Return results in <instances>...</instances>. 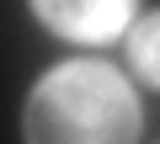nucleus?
I'll use <instances>...</instances> for the list:
<instances>
[{"label":"nucleus","mask_w":160,"mask_h":144,"mask_svg":"<svg viewBox=\"0 0 160 144\" xmlns=\"http://www.w3.org/2000/svg\"><path fill=\"white\" fill-rule=\"evenodd\" d=\"M139 96L112 64L69 59L38 80L27 102V144H133Z\"/></svg>","instance_id":"1"},{"label":"nucleus","mask_w":160,"mask_h":144,"mask_svg":"<svg viewBox=\"0 0 160 144\" xmlns=\"http://www.w3.org/2000/svg\"><path fill=\"white\" fill-rule=\"evenodd\" d=\"M38 22L75 37V43H107L133 22L128 0H102V6H53V0H38Z\"/></svg>","instance_id":"2"},{"label":"nucleus","mask_w":160,"mask_h":144,"mask_svg":"<svg viewBox=\"0 0 160 144\" xmlns=\"http://www.w3.org/2000/svg\"><path fill=\"white\" fill-rule=\"evenodd\" d=\"M128 64H133V75L144 86L160 91V11H149V16L133 22V32H128Z\"/></svg>","instance_id":"3"}]
</instances>
